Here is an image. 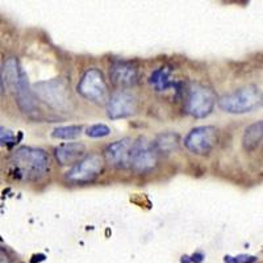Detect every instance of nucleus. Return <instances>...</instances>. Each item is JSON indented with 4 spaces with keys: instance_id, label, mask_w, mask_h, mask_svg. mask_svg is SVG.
Returning <instances> with one entry per match:
<instances>
[{
    "instance_id": "1",
    "label": "nucleus",
    "mask_w": 263,
    "mask_h": 263,
    "mask_svg": "<svg viewBox=\"0 0 263 263\" xmlns=\"http://www.w3.org/2000/svg\"><path fill=\"white\" fill-rule=\"evenodd\" d=\"M2 75H3V82L6 86L15 96L20 111L28 116H39L41 112L39 107V99L33 92L32 87L29 86L27 74L21 67L17 58L11 57L4 62Z\"/></svg>"
},
{
    "instance_id": "2",
    "label": "nucleus",
    "mask_w": 263,
    "mask_h": 263,
    "mask_svg": "<svg viewBox=\"0 0 263 263\" xmlns=\"http://www.w3.org/2000/svg\"><path fill=\"white\" fill-rule=\"evenodd\" d=\"M11 164L15 177L27 182L40 180L50 171L49 154L40 147H18L11 157Z\"/></svg>"
},
{
    "instance_id": "3",
    "label": "nucleus",
    "mask_w": 263,
    "mask_h": 263,
    "mask_svg": "<svg viewBox=\"0 0 263 263\" xmlns=\"http://www.w3.org/2000/svg\"><path fill=\"white\" fill-rule=\"evenodd\" d=\"M218 107L227 114L243 115L253 112L262 105V92L257 86H245L222 96Z\"/></svg>"
},
{
    "instance_id": "4",
    "label": "nucleus",
    "mask_w": 263,
    "mask_h": 263,
    "mask_svg": "<svg viewBox=\"0 0 263 263\" xmlns=\"http://www.w3.org/2000/svg\"><path fill=\"white\" fill-rule=\"evenodd\" d=\"M104 158L99 153H90L71 166L65 174L66 183L72 185L90 184L98 179L104 171Z\"/></svg>"
},
{
    "instance_id": "5",
    "label": "nucleus",
    "mask_w": 263,
    "mask_h": 263,
    "mask_svg": "<svg viewBox=\"0 0 263 263\" xmlns=\"http://www.w3.org/2000/svg\"><path fill=\"white\" fill-rule=\"evenodd\" d=\"M32 90L39 100L46 103L53 109L61 112L70 109L71 98H70L69 84L63 79L55 78L39 82L33 86Z\"/></svg>"
},
{
    "instance_id": "6",
    "label": "nucleus",
    "mask_w": 263,
    "mask_h": 263,
    "mask_svg": "<svg viewBox=\"0 0 263 263\" xmlns=\"http://www.w3.org/2000/svg\"><path fill=\"white\" fill-rule=\"evenodd\" d=\"M217 96L210 87L200 83L191 84L184 100V111L195 119H205L213 112Z\"/></svg>"
},
{
    "instance_id": "7",
    "label": "nucleus",
    "mask_w": 263,
    "mask_h": 263,
    "mask_svg": "<svg viewBox=\"0 0 263 263\" xmlns=\"http://www.w3.org/2000/svg\"><path fill=\"white\" fill-rule=\"evenodd\" d=\"M77 91L82 98L95 104L107 103L109 98V88L104 74L96 67H90L82 74Z\"/></svg>"
},
{
    "instance_id": "8",
    "label": "nucleus",
    "mask_w": 263,
    "mask_h": 263,
    "mask_svg": "<svg viewBox=\"0 0 263 263\" xmlns=\"http://www.w3.org/2000/svg\"><path fill=\"white\" fill-rule=\"evenodd\" d=\"M218 142V130L213 125H201L191 129L184 137L185 149L195 156H208Z\"/></svg>"
},
{
    "instance_id": "9",
    "label": "nucleus",
    "mask_w": 263,
    "mask_h": 263,
    "mask_svg": "<svg viewBox=\"0 0 263 263\" xmlns=\"http://www.w3.org/2000/svg\"><path fill=\"white\" fill-rule=\"evenodd\" d=\"M159 156L146 137H138L133 141L130 157V168L137 174L152 173L158 166Z\"/></svg>"
},
{
    "instance_id": "10",
    "label": "nucleus",
    "mask_w": 263,
    "mask_h": 263,
    "mask_svg": "<svg viewBox=\"0 0 263 263\" xmlns=\"http://www.w3.org/2000/svg\"><path fill=\"white\" fill-rule=\"evenodd\" d=\"M107 115L111 120L126 119L138 111V99L135 93L126 90H120L112 93L105 103Z\"/></svg>"
},
{
    "instance_id": "11",
    "label": "nucleus",
    "mask_w": 263,
    "mask_h": 263,
    "mask_svg": "<svg viewBox=\"0 0 263 263\" xmlns=\"http://www.w3.org/2000/svg\"><path fill=\"white\" fill-rule=\"evenodd\" d=\"M133 141L135 140H132L130 137H125L108 145L103 153L105 163H108L114 168H119V170L130 168Z\"/></svg>"
},
{
    "instance_id": "12",
    "label": "nucleus",
    "mask_w": 263,
    "mask_h": 263,
    "mask_svg": "<svg viewBox=\"0 0 263 263\" xmlns=\"http://www.w3.org/2000/svg\"><path fill=\"white\" fill-rule=\"evenodd\" d=\"M109 78L112 84L121 90L130 88L138 83V66L132 61H115L109 69Z\"/></svg>"
},
{
    "instance_id": "13",
    "label": "nucleus",
    "mask_w": 263,
    "mask_h": 263,
    "mask_svg": "<svg viewBox=\"0 0 263 263\" xmlns=\"http://www.w3.org/2000/svg\"><path fill=\"white\" fill-rule=\"evenodd\" d=\"M86 156V146L82 142H66L54 149V158L61 166H72Z\"/></svg>"
},
{
    "instance_id": "14",
    "label": "nucleus",
    "mask_w": 263,
    "mask_h": 263,
    "mask_svg": "<svg viewBox=\"0 0 263 263\" xmlns=\"http://www.w3.org/2000/svg\"><path fill=\"white\" fill-rule=\"evenodd\" d=\"M158 156H170L180 146V136L177 132H162L152 141Z\"/></svg>"
},
{
    "instance_id": "15",
    "label": "nucleus",
    "mask_w": 263,
    "mask_h": 263,
    "mask_svg": "<svg viewBox=\"0 0 263 263\" xmlns=\"http://www.w3.org/2000/svg\"><path fill=\"white\" fill-rule=\"evenodd\" d=\"M171 74H173V69H171L170 66H162V67H158V69H156L152 72L149 78V83L152 84V87H154L156 91H166L171 88V87L179 90L180 83L173 81Z\"/></svg>"
},
{
    "instance_id": "16",
    "label": "nucleus",
    "mask_w": 263,
    "mask_h": 263,
    "mask_svg": "<svg viewBox=\"0 0 263 263\" xmlns=\"http://www.w3.org/2000/svg\"><path fill=\"white\" fill-rule=\"evenodd\" d=\"M263 123L257 121L245 129L242 135V146L248 153L255 152L262 144Z\"/></svg>"
},
{
    "instance_id": "17",
    "label": "nucleus",
    "mask_w": 263,
    "mask_h": 263,
    "mask_svg": "<svg viewBox=\"0 0 263 263\" xmlns=\"http://www.w3.org/2000/svg\"><path fill=\"white\" fill-rule=\"evenodd\" d=\"M83 126L82 125H66L58 126L51 132V137L55 140H75L82 135Z\"/></svg>"
},
{
    "instance_id": "18",
    "label": "nucleus",
    "mask_w": 263,
    "mask_h": 263,
    "mask_svg": "<svg viewBox=\"0 0 263 263\" xmlns=\"http://www.w3.org/2000/svg\"><path fill=\"white\" fill-rule=\"evenodd\" d=\"M86 135L91 138H103L111 135V128L105 124H93L86 129Z\"/></svg>"
},
{
    "instance_id": "19",
    "label": "nucleus",
    "mask_w": 263,
    "mask_h": 263,
    "mask_svg": "<svg viewBox=\"0 0 263 263\" xmlns=\"http://www.w3.org/2000/svg\"><path fill=\"white\" fill-rule=\"evenodd\" d=\"M18 140H20V137H16V135L11 130V129L0 126V145H2V146H15V145L17 144Z\"/></svg>"
},
{
    "instance_id": "20",
    "label": "nucleus",
    "mask_w": 263,
    "mask_h": 263,
    "mask_svg": "<svg viewBox=\"0 0 263 263\" xmlns=\"http://www.w3.org/2000/svg\"><path fill=\"white\" fill-rule=\"evenodd\" d=\"M258 260L257 257L254 255H248V254H239V255H225L224 262L225 263H255Z\"/></svg>"
},
{
    "instance_id": "21",
    "label": "nucleus",
    "mask_w": 263,
    "mask_h": 263,
    "mask_svg": "<svg viewBox=\"0 0 263 263\" xmlns=\"http://www.w3.org/2000/svg\"><path fill=\"white\" fill-rule=\"evenodd\" d=\"M12 255L6 248L0 246V263H12Z\"/></svg>"
},
{
    "instance_id": "22",
    "label": "nucleus",
    "mask_w": 263,
    "mask_h": 263,
    "mask_svg": "<svg viewBox=\"0 0 263 263\" xmlns=\"http://www.w3.org/2000/svg\"><path fill=\"white\" fill-rule=\"evenodd\" d=\"M204 259V255L201 254V253H196V254L192 255L191 259H189L190 262H195V263H200L201 260Z\"/></svg>"
},
{
    "instance_id": "23",
    "label": "nucleus",
    "mask_w": 263,
    "mask_h": 263,
    "mask_svg": "<svg viewBox=\"0 0 263 263\" xmlns=\"http://www.w3.org/2000/svg\"><path fill=\"white\" fill-rule=\"evenodd\" d=\"M4 92V82H3V75H2V70H0V95Z\"/></svg>"
}]
</instances>
